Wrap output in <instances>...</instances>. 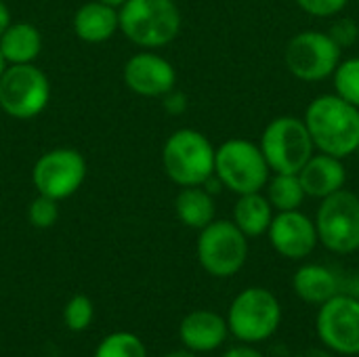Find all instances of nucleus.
<instances>
[{
	"label": "nucleus",
	"mask_w": 359,
	"mask_h": 357,
	"mask_svg": "<svg viewBox=\"0 0 359 357\" xmlns=\"http://www.w3.org/2000/svg\"><path fill=\"white\" fill-rule=\"evenodd\" d=\"M313 145L322 154L347 158L359 147V107L339 95H322L313 99L305 112Z\"/></svg>",
	"instance_id": "f257e3e1"
},
{
	"label": "nucleus",
	"mask_w": 359,
	"mask_h": 357,
	"mask_svg": "<svg viewBox=\"0 0 359 357\" xmlns=\"http://www.w3.org/2000/svg\"><path fill=\"white\" fill-rule=\"evenodd\" d=\"M118 17L126 40L147 50L170 44L183 23L175 0H126L118 8Z\"/></svg>",
	"instance_id": "f03ea898"
},
{
	"label": "nucleus",
	"mask_w": 359,
	"mask_h": 357,
	"mask_svg": "<svg viewBox=\"0 0 359 357\" xmlns=\"http://www.w3.org/2000/svg\"><path fill=\"white\" fill-rule=\"evenodd\" d=\"M215 147L206 135L194 128L175 130L162 147V166L166 177L181 185H204L215 175Z\"/></svg>",
	"instance_id": "7ed1b4c3"
},
{
	"label": "nucleus",
	"mask_w": 359,
	"mask_h": 357,
	"mask_svg": "<svg viewBox=\"0 0 359 357\" xmlns=\"http://www.w3.org/2000/svg\"><path fill=\"white\" fill-rule=\"evenodd\" d=\"M282 324V305L278 297L261 286L242 290L229 305L227 328L229 332L246 343L257 345L271 339Z\"/></svg>",
	"instance_id": "20e7f679"
},
{
	"label": "nucleus",
	"mask_w": 359,
	"mask_h": 357,
	"mask_svg": "<svg viewBox=\"0 0 359 357\" xmlns=\"http://www.w3.org/2000/svg\"><path fill=\"white\" fill-rule=\"evenodd\" d=\"M269 170L261 147L248 139H229L215 151V175L238 196L261 191L269 181Z\"/></svg>",
	"instance_id": "39448f33"
},
{
	"label": "nucleus",
	"mask_w": 359,
	"mask_h": 357,
	"mask_svg": "<svg viewBox=\"0 0 359 357\" xmlns=\"http://www.w3.org/2000/svg\"><path fill=\"white\" fill-rule=\"evenodd\" d=\"M259 147L271 170L299 175L305 162L313 156L316 145L305 120L294 116H280L265 126Z\"/></svg>",
	"instance_id": "423d86ee"
},
{
	"label": "nucleus",
	"mask_w": 359,
	"mask_h": 357,
	"mask_svg": "<svg viewBox=\"0 0 359 357\" xmlns=\"http://www.w3.org/2000/svg\"><path fill=\"white\" fill-rule=\"evenodd\" d=\"M50 101V80L34 63L6 65L0 76V109L15 120L40 116Z\"/></svg>",
	"instance_id": "0eeeda50"
},
{
	"label": "nucleus",
	"mask_w": 359,
	"mask_h": 357,
	"mask_svg": "<svg viewBox=\"0 0 359 357\" xmlns=\"http://www.w3.org/2000/svg\"><path fill=\"white\" fill-rule=\"evenodd\" d=\"M318 240L337 255L359 250V198L347 189H339L326 198L316 215Z\"/></svg>",
	"instance_id": "6e6552de"
},
{
	"label": "nucleus",
	"mask_w": 359,
	"mask_h": 357,
	"mask_svg": "<svg viewBox=\"0 0 359 357\" xmlns=\"http://www.w3.org/2000/svg\"><path fill=\"white\" fill-rule=\"evenodd\" d=\"M248 259V238L233 221H212L200 229L198 261L215 278L236 276Z\"/></svg>",
	"instance_id": "1a4fd4ad"
},
{
	"label": "nucleus",
	"mask_w": 359,
	"mask_h": 357,
	"mask_svg": "<svg viewBox=\"0 0 359 357\" xmlns=\"http://www.w3.org/2000/svg\"><path fill=\"white\" fill-rule=\"evenodd\" d=\"M284 59L294 78L320 82L332 76L341 63V46L328 36V32L307 29L290 38Z\"/></svg>",
	"instance_id": "9d476101"
},
{
	"label": "nucleus",
	"mask_w": 359,
	"mask_h": 357,
	"mask_svg": "<svg viewBox=\"0 0 359 357\" xmlns=\"http://www.w3.org/2000/svg\"><path fill=\"white\" fill-rule=\"evenodd\" d=\"M86 179V160L74 147H55L42 154L32 170L38 194L57 202L74 196Z\"/></svg>",
	"instance_id": "9b49d317"
},
{
	"label": "nucleus",
	"mask_w": 359,
	"mask_h": 357,
	"mask_svg": "<svg viewBox=\"0 0 359 357\" xmlns=\"http://www.w3.org/2000/svg\"><path fill=\"white\" fill-rule=\"evenodd\" d=\"M316 330L322 345L339 356H359V301L353 295H334L320 305Z\"/></svg>",
	"instance_id": "f8f14e48"
},
{
	"label": "nucleus",
	"mask_w": 359,
	"mask_h": 357,
	"mask_svg": "<svg viewBox=\"0 0 359 357\" xmlns=\"http://www.w3.org/2000/svg\"><path fill=\"white\" fill-rule=\"evenodd\" d=\"M267 234L273 250L290 261L307 259L320 242L316 223L301 210L278 213L271 219Z\"/></svg>",
	"instance_id": "ddd939ff"
},
{
	"label": "nucleus",
	"mask_w": 359,
	"mask_h": 357,
	"mask_svg": "<svg viewBox=\"0 0 359 357\" xmlns=\"http://www.w3.org/2000/svg\"><path fill=\"white\" fill-rule=\"evenodd\" d=\"M124 84L139 97H164L177 84V72L168 59L151 50L137 53L124 63Z\"/></svg>",
	"instance_id": "4468645a"
},
{
	"label": "nucleus",
	"mask_w": 359,
	"mask_h": 357,
	"mask_svg": "<svg viewBox=\"0 0 359 357\" xmlns=\"http://www.w3.org/2000/svg\"><path fill=\"white\" fill-rule=\"evenodd\" d=\"M229 335L227 320L210 309H198L183 318L179 339L185 349L194 353H210L219 349Z\"/></svg>",
	"instance_id": "2eb2a0df"
},
{
	"label": "nucleus",
	"mask_w": 359,
	"mask_h": 357,
	"mask_svg": "<svg viewBox=\"0 0 359 357\" xmlns=\"http://www.w3.org/2000/svg\"><path fill=\"white\" fill-rule=\"evenodd\" d=\"M299 181L307 196L326 198L343 189L347 181V170L341 158H334L330 154H318V156H311L305 162V166L299 170Z\"/></svg>",
	"instance_id": "dca6fc26"
},
{
	"label": "nucleus",
	"mask_w": 359,
	"mask_h": 357,
	"mask_svg": "<svg viewBox=\"0 0 359 357\" xmlns=\"http://www.w3.org/2000/svg\"><path fill=\"white\" fill-rule=\"evenodd\" d=\"M118 29H120L118 8L105 2L99 0L84 2L74 15V32L82 42L88 44L107 42L109 38L116 36Z\"/></svg>",
	"instance_id": "f3484780"
},
{
	"label": "nucleus",
	"mask_w": 359,
	"mask_h": 357,
	"mask_svg": "<svg viewBox=\"0 0 359 357\" xmlns=\"http://www.w3.org/2000/svg\"><path fill=\"white\" fill-rule=\"evenodd\" d=\"M42 50V34L34 23L11 21V25L0 36V53L6 65L34 63Z\"/></svg>",
	"instance_id": "a211bd4d"
},
{
	"label": "nucleus",
	"mask_w": 359,
	"mask_h": 357,
	"mask_svg": "<svg viewBox=\"0 0 359 357\" xmlns=\"http://www.w3.org/2000/svg\"><path fill=\"white\" fill-rule=\"evenodd\" d=\"M292 290L307 305H324L341 292V282L324 265H303L292 276Z\"/></svg>",
	"instance_id": "6ab92c4d"
},
{
	"label": "nucleus",
	"mask_w": 359,
	"mask_h": 357,
	"mask_svg": "<svg viewBox=\"0 0 359 357\" xmlns=\"http://www.w3.org/2000/svg\"><path fill=\"white\" fill-rule=\"evenodd\" d=\"M273 219V206L261 191L244 194L233 206V223L246 238H259L267 234Z\"/></svg>",
	"instance_id": "aec40b11"
},
{
	"label": "nucleus",
	"mask_w": 359,
	"mask_h": 357,
	"mask_svg": "<svg viewBox=\"0 0 359 357\" xmlns=\"http://www.w3.org/2000/svg\"><path fill=\"white\" fill-rule=\"evenodd\" d=\"M175 213L183 225L204 229L215 221V198L202 185L183 187L175 200Z\"/></svg>",
	"instance_id": "412c9836"
},
{
	"label": "nucleus",
	"mask_w": 359,
	"mask_h": 357,
	"mask_svg": "<svg viewBox=\"0 0 359 357\" xmlns=\"http://www.w3.org/2000/svg\"><path fill=\"white\" fill-rule=\"evenodd\" d=\"M269 183V191H267V200L273 208H278L280 213L284 210H299L303 200H305V189L299 181V175H286V173H278Z\"/></svg>",
	"instance_id": "4be33fe9"
},
{
	"label": "nucleus",
	"mask_w": 359,
	"mask_h": 357,
	"mask_svg": "<svg viewBox=\"0 0 359 357\" xmlns=\"http://www.w3.org/2000/svg\"><path fill=\"white\" fill-rule=\"evenodd\" d=\"M93 357H147L143 341L126 330L107 335L95 349Z\"/></svg>",
	"instance_id": "5701e85b"
},
{
	"label": "nucleus",
	"mask_w": 359,
	"mask_h": 357,
	"mask_svg": "<svg viewBox=\"0 0 359 357\" xmlns=\"http://www.w3.org/2000/svg\"><path fill=\"white\" fill-rule=\"evenodd\" d=\"M332 76L337 95L359 107V57L339 63Z\"/></svg>",
	"instance_id": "b1692460"
},
{
	"label": "nucleus",
	"mask_w": 359,
	"mask_h": 357,
	"mask_svg": "<svg viewBox=\"0 0 359 357\" xmlns=\"http://www.w3.org/2000/svg\"><path fill=\"white\" fill-rule=\"evenodd\" d=\"M93 316H95V307L86 295H74L63 309V322L72 332L86 330L93 322Z\"/></svg>",
	"instance_id": "393cba45"
},
{
	"label": "nucleus",
	"mask_w": 359,
	"mask_h": 357,
	"mask_svg": "<svg viewBox=\"0 0 359 357\" xmlns=\"http://www.w3.org/2000/svg\"><path fill=\"white\" fill-rule=\"evenodd\" d=\"M57 219H59V202L57 200L38 194V198H34L29 202V206H27L29 225H34L38 229H48L57 223Z\"/></svg>",
	"instance_id": "a878e982"
},
{
	"label": "nucleus",
	"mask_w": 359,
	"mask_h": 357,
	"mask_svg": "<svg viewBox=\"0 0 359 357\" xmlns=\"http://www.w3.org/2000/svg\"><path fill=\"white\" fill-rule=\"evenodd\" d=\"M328 36L341 46V48H349L358 42L359 38V25L355 19H349V17H343V19H337L330 29H328Z\"/></svg>",
	"instance_id": "bb28decb"
},
{
	"label": "nucleus",
	"mask_w": 359,
	"mask_h": 357,
	"mask_svg": "<svg viewBox=\"0 0 359 357\" xmlns=\"http://www.w3.org/2000/svg\"><path fill=\"white\" fill-rule=\"evenodd\" d=\"M349 0H297V4L313 15V17H332V15H339L345 6H347Z\"/></svg>",
	"instance_id": "cd10ccee"
},
{
	"label": "nucleus",
	"mask_w": 359,
	"mask_h": 357,
	"mask_svg": "<svg viewBox=\"0 0 359 357\" xmlns=\"http://www.w3.org/2000/svg\"><path fill=\"white\" fill-rule=\"evenodd\" d=\"M162 107H164V112L166 114H170V116H181L185 109H187V97L181 93V90H170V93H166L164 97H162Z\"/></svg>",
	"instance_id": "c85d7f7f"
},
{
	"label": "nucleus",
	"mask_w": 359,
	"mask_h": 357,
	"mask_svg": "<svg viewBox=\"0 0 359 357\" xmlns=\"http://www.w3.org/2000/svg\"><path fill=\"white\" fill-rule=\"evenodd\" d=\"M223 357H265L259 349H255L252 345H246V343H242V345H238V347H231V349H227Z\"/></svg>",
	"instance_id": "c756f323"
},
{
	"label": "nucleus",
	"mask_w": 359,
	"mask_h": 357,
	"mask_svg": "<svg viewBox=\"0 0 359 357\" xmlns=\"http://www.w3.org/2000/svg\"><path fill=\"white\" fill-rule=\"evenodd\" d=\"M8 25H11V11H8V6L0 0V36H2V32H4Z\"/></svg>",
	"instance_id": "7c9ffc66"
},
{
	"label": "nucleus",
	"mask_w": 359,
	"mask_h": 357,
	"mask_svg": "<svg viewBox=\"0 0 359 357\" xmlns=\"http://www.w3.org/2000/svg\"><path fill=\"white\" fill-rule=\"evenodd\" d=\"M297 357H330L328 351H324V349H318V347H311V349H305V351H301Z\"/></svg>",
	"instance_id": "2f4dec72"
},
{
	"label": "nucleus",
	"mask_w": 359,
	"mask_h": 357,
	"mask_svg": "<svg viewBox=\"0 0 359 357\" xmlns=\"http://www.w3.org/2000/svg\"><path fill=\"white\" fill-rule=\"evenodd\" d=\"M164 357H198V353H194V351H189V349H179V351L166 353Z\"/></svg>",
	"instance_id": "473e14b6"
},
{
	"label": "nucleus",
	"mask_w": 359,
	"mask_h": 357,
	"mask_svg": "<svg viewBox=\"0 0 359 357\" xmlns=\"http://www.w3.org/2000/svg\"><path fill=\"white\" fill-rule=\"evenodd\" d=\"M99 2H105V4H109V6H116V8H120L126 0H99Z\"/></svg>",
	"instance_id": "72a5a7b5"
},
{
	"label": "nucleus",
	"mask_w": 359,
	"mask_h": 357,
	"mask_svg": "<svg viewBox=\"0 0 359 357\" xmlns=\"http://www.w3.org/2000/svg\"><path fill=\"white\" fill-rule=\"evenodd\" d=\"M351 295H353V297L359 301V278L353 282V286H351Z\"/></svg>",
	"instance_id": "f704fd0d"
},
{
	"label": "nucleus",
	"mask_w": 359,
	"mask_h": 357,
	"mask_svg": "<svg viewBox=\"0 0 359 357\" xmlns=\"http://www.w3.org/2000/svg\"><path fill=\"white\" fill-rule=\"evenodd\" d=\"M4 69H6V61H4V57H2V53H0V76H2Z\"/></svg>",
	"instance_id": "c9c22d12"
},
{
	"label": "nucleus",
	"mask_w": 359,
	"mask_h": 357,
	"mask_svg": "<svg viewBox=\"0 0 359 357\" xmlns=\"http://www.w3.org/2000/svg\"><path fill=\"white\" fill-rule=\"evenodd\" d=\"M355 154H358V156H359V147H358V151H355Z\"/></svg>",
	"instance_id": "e433bc0d"
},
{
	"label": "nucleus",
	"mask_w": 359,
	"mask_h": 357,
	"mask_svg": "<svg viewBox=\"0 0 359 357\" xmlns=\"http://www.w3.org/2000/svg\"><path fill=\"white\" fill-rule=\"evenodd\" d=\"M358 2H359V0H358Z\"/></svg>",
	"instance_id": "4c0bfd02"
}]
</instances>
